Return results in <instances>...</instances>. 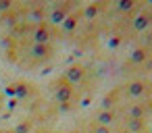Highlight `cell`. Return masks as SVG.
I'll use <instances>...</instances> for the list:
<instances>
[{
    "instance_id": "52a82bcc",
    "label": "cell",
    "mask_w": 152,
    "mask_h": 133,
    "mask_svg": "<svg viewBox=\"0 0 152 133\" xmlns=\"http://www.w3.org/2000/svg\"><path fill=\"white\" fill-rule=\"evenodd\" d=\"M98 13H100V4H98V2H92V4H88V7H83V11H81L83 19H88V21L96 19V15H98Z\"/></svg>"
},
{
    "instance_id": "ba28073f",
    "label": "cell",
    "mask_w": 152,
    "mask_h": 133,
    "mask_svg": "<svg viewBox=\"0 0 152 133\" xmlns=\"http://www.w3.org/2000/svg\"><path fill=\"white\" fill-rule=\"evenodd\" d=\"M31 129H34V123H31V121H21V123L13 129V133H29Z\"/></svg>"
},
{
    "instance_id": "5bb4252c",
    "label": "cell",
    "mask_w": 152,
    "mask_h": 133,
    "mask_svg": "<svg viewBox=\"0 0 152 133\" xmlns=\"http://www.w3.org/2000/svg\"><path fill=\"white\" fill-rule=\"evenodd\" d=\"M2 133H13V129H11V131H2Z\"/></svg>"
},
{
    "instance_id": "5b68a950",
    "label": "cell",
    "mask_w": 152,
    "mask_h": 133,
    "mask_svg": "<svg viewBox=\"0 0 152 133\" xmlns=\"http://www.w3.org/2000/svg\"><path fill=\"white\" fill-rule=\"evenodd\" d=\"M69 11H71L69 4H54V7H50V13H48L50 23H65V19L69 17Z\"/></svg>"
},
{
    "instance_id": "9c48e42d",
    "label": "cell",
    "mask_w": 152,
    "mask_h": 133,
    "mask_svg": "<svg viewBox=\"0 0 152 133\" xmlns=\"http://www.w3.org/2000/svg\"><path fill=\"white\" fill-rule=\"evenodd\" d=\"M77 21H79V19H77L75 15H69V17L65 19V23H63V29H65V31H73L75 25H77Z\"/></svg>"
},
{
    "instance_id": "6da1fadb",
    "label": "cell",
    "mask_w": 152,
    "mask_h": 133,
    "mask_svg": "<svg viewBox=\"0 0 152 133\" xmlns=\"http://www.w3.org/2000/svg\"><path fill=\"white\" fill-rule=\"evenodd\" d=\"M73 98H75V87H73L71 83H67L63 77H58V79L54 81V100H56L63 108H67V106L73 102Z\"/></svg>"
},
{
    "instance_id": "277c9868",
    "label": "cell",
    "mask_w": 152,
    "mask_h": 133,
    "mask_svg": "<svg viewBox=\"0 0 152 133\" xmlns=\"http://www.w3.org/2000/svg\"><path fill=\"white\" fill-rule=\"evenodd\" d=\"M29 56L34 58V60H46V58H50L52 56V46L50 44H31V48H29Z\"/></svg>"
},
{
    "instance_id": "8992f818",
    "label": "cell",
    "mask_w": 152,
    "mask_h": 133,
    "mask_svg": "<svg viewBox=\"0 0 152 133\" xmlns=\"http://www.w3.org/2000/svg\"><path fill=\"white\" fill-rule=\"evenodd\" d=\"M115 121H117V114H115L113 110H100V112L96 114V125L108 127V125H113Z\"/></svg>"
},
{
    "instance_id": "8fae6325",
    "label": "cell",
    "mask_w": 152,
    "mask_h": 133,
    "mask_svg": "<svg viewBox=\"0 0 152 133\" xmlns=\"http://www.w3.org/2000/svg\"><path fill=\"white\" fill-rule=\"evenodd\" d=\"M31 19H36V21L44 19V9H42V7H36V9H31Z\"/></svg>"
},
{
    "instance_id": "4fadbf2b",
    "label": "cell",
    "mask_w": 152,
    "mask_h": 133,
    "mask_svg": "<svg viewBox=\"0 0 152 133\" xmlns=\"http://www.w3.org/2000/svg\"><path fill=\"white\" fill-rule=\"evenodd\" d=\"M11 7H13L11 2H0V11H9Z\"/></svg>"
},
{
    "instance_id": "3957f363",
    "label": "cell",
    "mask_w": 152,
    "mask_h": 133,
    "mask_svg": "<svg viewBox=\"0 0 152 133\" xmlns=\"http://www.w3.org/2000/svg\"><path fill=\"white\" fill-rule=\"evenodd\" d=\"M54 38V31L50 29V25L46 23H40L34 31H31V42L34 44H50Z\"/></svg>"
},
{
    "instance_id": "30bf717a",
    "label": "cell",
    "mask_w": 152,
    "mask_h": 133,
    "mask_svg": "<svg viewBox=\"0 0 152 133\" xmlns=\"http://www.w3.org/2000/svg\"><path fill=\"white\" fill-rule=\"evenodd\" d=\"M127 92H129L131 96H140V94H142V83H129Z\"/></svg>"
},
{
    "instance_id": "7a4b0ae2",
    "label": "cell",
    "mask_w": 152,
    "mask_h": 133,
    "mask_svg": "<svg viewBox=\"0 0 152 133\" xmlns=\"http://www.w3.org/2000/svg\"><path fill=\"white\" fill-rule=\"evenodd\" d=\"M86 75H88V67H86L83 63H73V65H69V67L65 69V73H63V79L75 87V85L83 83Z\"/></svg>"
},
{
    "instance_id": "7c38bea8",
    "label": "cell",
    "mask_w": 152,
    "mask_h": 133,
    "mask_svg": "<svg viewBox=\"0 0 152 133\" xmlns=\"http://www.w3.org/2000/svg\"><path fill=\"white\" fill-rule=\"evenodd\" d=\"M92 133H110L108 127H102V125H94L92 127Z\"/></svg>"
}]
</instances>
